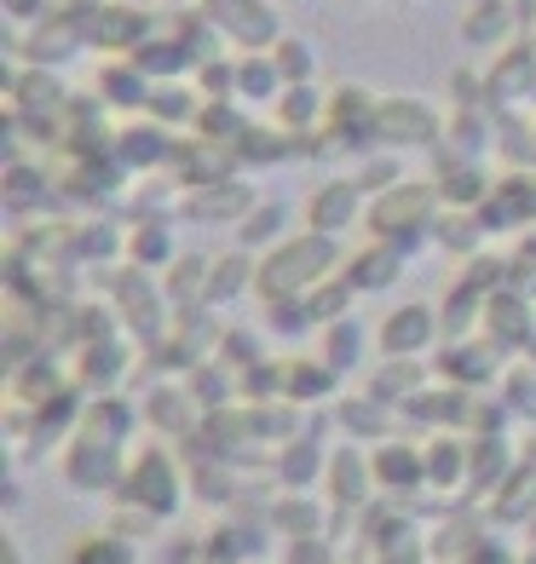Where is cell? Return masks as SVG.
Returning <instances> with one entry per match:
<instances>
[{"label":"cell","instance_id":"6da1fadb","mask_svg":"<svg viewBox=\"0 0 536 564\" xmlns=\"http://www.w3.org/2000/svg\"><path fill=\"white\" fill-rule=\"evenodd\" d=\"M208 18L219 23L225 35H237L243 46H277V12L266 0H208Z\"/></svg>","mask_w":536,"mask_h":564},{"label":"cell","instance_id":"7a4b0ae2","mask_svg":"<svg viewBox=\"0 0 536 564\" xmlns=\"http://www.w3.org/2000/svg\"><path fill=\"white\" fill-rule=\"evenodd\" d=\"M375 133L393 139V144H432L439 139V116L416 98H387V105L375 110Z\"/></svg>","mask_w":536,"mask_h":564},{"label":"cell","instance_id":"3957f363","mask_svg":"<svg viewBox=\"0 0 536 564\" xmlns=\"http://www.w3.org/2000/svg\"><path fill=\"white\" fill-rule=\"evenodd\" d=\"M357 191L364 185H352V178H329V185L312 196V225L318 230H341L357 214Z\"/></svg>","mask_w":536,"mask_h":564},{"label":"cell","instance_id":"277c9868","mask_svg":"<svg viewBox=\"0 0 536 564\" xmlns=\"http://www.w3.org/2000/svg\"><path fill=\"white\" fill-rule=\"evenodd\" d=\"M530 75H536V58L525 53V46H514V53H502V64H496V75H491V93H496V98H525Z\"/></svg>","mask_w":536,"mask_h":564},{"label":"cell","instance_id":"5b68a950","mask_svg":"<svg viewBox=\"0 0 536 564\" xmlns=\"http://www.w3.org/2000/svg\"><path fill=\"white\" fill-rule=\"evenodd\" d=\"M271 58H277V69H283V82H305L312 75V41H277L271 46Z\"/></svg>","mask_w":536,"mask_h":564},{"label":"cell","instance_id":"8992f818","mask_svg":"<svg viewBox=\"0 0 536 564\" xmlns=\"http://www.w3.org/2000/svg\"><path fill=\"white\" fill-rule=\"evenodd\" d=\"M502 30H507V7H502V0H484L479 12H468V35L473 41H496Z\"/></svg>","mask_w":536,"mask_h":564},{"label":"cell","instance_id":"52a82bcc","mask_svg":"<svg viewBox=\"0 0 536 564\" xmlns=\"http://www.w3.org/2000/svg\"><path fill=\"white\" fill-rule=\"evenodd\" d=\"M404 7H410V0H404Z\"/></svg>","mask_w":536,"mask_h":564}]
</instances>
